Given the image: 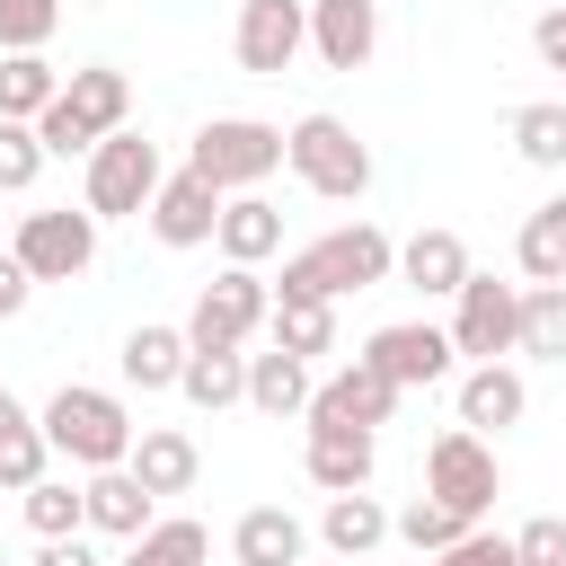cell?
Returning a JSON list of instances; mask_svg holds the SVG:
<instances>
[{
	"label": "cell",
	"instance_id": "23",
	"mask_svg": "<svg viewBox=\"0 0 566 566\" xmlns=\"http://www.w3.org/2000/svg\"><path fill=\"white\" fill-rule=\"evenodd\" d=\"M248 407L256 416H310V363L301 354H248Z\"/></svg>",
	"mask_w": 566,
	"mask_h": 566
},
{
	"label": "cell",
	"instance_id": "34",
	"mask_svg": "<svg viewBox=\"0 0 566 566\" xmlns=\"http://www.w3.org/2000/svg\"><path fill=\"white\" fill-rule=\"evenodd\" d=\"M133 548H142L150 566H203V557H212V531H203V522H186V513H168V522H150Z\"/></svg>",
	"mask_w": 566,
	"mask_h": 566
},
{
	"label": "cell",
	"instance_id": "1",
	"mask_svg": "<svg viewBox=\"0 0 566 566\" xmlns=\"http://www.w3.org/2000/svg\"><path fill=\"white\" fill-rule=\"evenodd\" d=\"M389 274H398L389 230L345 221V230H327V239H310V248L283 256V292H274V301H336V292H371V283H389Z\"/></svg>",
	"mask_w": 566,
	"mask_h": 566
},
{
	"label": "cell",
	"instance_id": "18",
	"mask_svg": "<svg viewBox=\"0 0 566 566\" xmlns=\"http://www.w3.org/2000/svg\"><path fill=\"white\" fill-rule=\"evenodd\" d=\"M522 407H531V389H522L513 363H469L460 371V424L469 433H504V424H522Z\"/></svg>",
	"mask_w": 566,
	"mask_h": 566
},
{
	"label": "cell",
	"instance_id": "13",
	"mask_svg": "<svg viewBox=\"0 0 566 566\" xmlns=\"http://www.w3.org/2000/svg\"><path fill=\"white\" fill-rule=\"evenodd\" d=\"M363 363L371 371H389L398 389H433V380H451V327H433V318H407V327H380L371 345H363Z\"/></svg>",
	"mask_w": 566,
	"mask_h": 566
},
{
	"label": "cell",
	"instance_id": "8",
	"mask_svg": "<svg viewBox=\"0 0 566 566\" xmlns=\"http://www.w3.org/2000/svg\"><path fill=\"white\" fill-rule=\"evenodd\" d=\"M9 256L35 274V283H71V274H88L97 265V212L80 203H53V212H27L18 221V239H9Z\"/></svg>",
	"mask_w": 566,
	"mask_h": 566
},
{
	"label": "cell",
	"instance_id": "43",
	"mask_svg": "<svg viewBox=\"0 0 566 566\" xmlns=\"http://www.w3.org/2000/svg\"><path fill=\"white\" fill-rule=\"evenodd\" d=\"M18 424H35V416H27V407H18L9 389H0V433H18Z\"/></svg>",
	"mask_w": 566,
	"mask_h": 566
},
{
	"label": "cell",
	"instance_id": "26",
	"mask_svg": "<svg viewBox=\"0 0 566 566\" xmlns=\"http://www.w3.org/2000/svg\"><path fill=\"white\" fill-rule=\"evenodd\" d=\"M53 97H62V71L44 53H0V115L9 124H35Z\"/></svg>",
	"mask_w": 566,
	"mask_h": 566
},
{
	"label": "cell",
	"instance_id": "5",
	"mask_svg": "<svg viewBox=\"0 0 566 566\" xmlns=\"http://www.w3.org/2000/svg\"><path fill=\"white\" fill-rule=\"evenodd\" d=\"M283 168H292L310 195H327V203H354V195L371 186V150L354 142L345 115H301V124L283 133Z\"/></svg>",
	"mask_w": 566,
	"mask_h": 566
},
{
	"label": "cell",
	"instance_id": "15",
	"mask_svg": "<svg viewBox=\"0 0 566 566\" xmlns=\"http://www.w3.org/2000/svg\"><path fill=\"white\" fill-rule=\"evenodd\" d=\"M310 44L327 71H363L380 53V0H310Z\"/></svg>",
	"mask_w": 566,
	"mask_h": 566
},
{
	"label": "cell",
	"instance_id": "36",
	"mask_svg": "<svg viewBox=\"0 0 566 566\" xmlns=\"http://www.w3.org/2000/svg\"><path fill=\"white\" fill-rule=\"evenodd\" d=\"M44 460H53V442H44V424H18V433H0V486H44Z\"/></svg>",
	"mask_w": 566,
	"mask_h": 566
},
{
	"label": "cell",
	"instance_id": "31",
	"mask_svg": "<svg viewBox=\"0 0 566 566\" xmlns=\"http://www.w3.org/2000/svg\"><path fill=\"white\" fill-rule=\"evenodd\" d=\"M27 531H35V539H80V531H88V486H71V478L27 486Z\"/></svg>",
	"mask_w": 566,
	"mask_h": 566
},
{
	"label": "cell",
	"instance_id": "30",
	"mask_svg": "<svg viewBox=\"0 0 566 566\" xmlns=\"http://www.w3.org/2000/svg\"><path fill=\"white\" fill-rule=\"evenodd\" d=\"M203 416H221V407H239L248 398V354H186V380H177Z\"/></svg>",
	"mask_w": 566,
	"mask_h": 566
},
{
	"label": "cell",
	"instance_id": "17",
	"mask_svg": "<svg viewBox=\"0 0 566 566\" xmlns=\"http://www.w3.org/2000/svg\"><path fill=\"white\" fill-rule=\"evenodd\" d=\"M159 522V495L133 478V469H88V531H106V539H142Z\"/></svg>",
	"mask_w": 566,
	"mask_h": 566
},
{
	"label": "cell",
	"instance_id": "42",
	"mask_svg": "<svg viewBox=\"0 0 566 566\" xmlns=\"http://www.w3.org/2000/svg\"><path fill=\"white\" fill-rule=\"evenodd\" d=\"M35 566H106V557H97L88 539H44V548H35Z\"/></svg>",
	"mask_w": 566,
	"mask_h": 566
},
{
	"label": "cell",
	"instance_id": "24",
	"mask_svg": "<svg viewBox=\"0 0 566 566\" xmlns=\"http://www.w3.org/2000/svg\"><path fill=\"white\" fill-rule=\"evenodd\" d=\"M301 469H310V486H327V495H363V486H371V433H310Z\"/></svg>",
	"mask_w": 566,
	"mask_h": 566
},
{
	"label": "cell",
	"instance_id": "40",
	"mask_svg": "<svg viewBox=\"0 0 566 566\" xmlns=\"http://www.w3.org/2000/svg\"><path fill=\"white\" fill-rule=\"evenodd\" d=\"M531 44H539V62H548V71H566V0H557V9H539Z\"/></svg>",
	"mask_w": 566,
	"mask_h": 566
},
{
	"label": "cell",
	"instance_id": "10",
	"mask_svg": "<svg viewBox=\"0 0 566 566\" xmlns=\"http://www.w3.org/2000/svg\"><path fill=\"white\" fill-rule=\"evenodd\" d=\"M398 416V380L389 371H371L363 354L336 371V380H318L310 389V433H380Z\"/></svg>",
	"mask_w": 566,
	"mask_h": 566
},
{
	"label": "cell",
	"instance_id": "21",
	"mask_svg": "<svg viewBox=\"0 0 566 566\" xmlns=\"http://www.w3.org/2000/svg\"><path fill=\"white\" fill-rule=\"evenodd\" d=\"M212 239H221V256H230V265H256V256H274V248H283V212H274L265 195H230Z\"/></svg>",
	"mask_w": 566,
	"mask_h": 566
},
{
	"label": "cell",
	"instance_id": "12",
	"mask_svg": "<svg viewBox=\"0 0 566 566\" xmlns=\"http://www.w3.org/2000/svg\"><path fill=\"white\" fill-rule=\"evenodd\" d=\"M301 44H310V0H239V35H230L239 71L283 80L301 62Z\"/></svg>",
	"mask_w": 566,
	"mask_h": 566
},
{
	"label": "cell",
	"instance_id": "35",
	"mask_svg": "<svg viewBox=\"0 0 566 566\" xmlns=\"http://www.w3.org/2000/svg\"><path fill=\"white\" fill-rule=\"evenodd\" d=\"M53 27H62V0H0V53H44Z\"/></svg>",
	"mask_w": 566,
	"mask_h": 566
},
{
	"label": "cell",
	"instance_id": "29",
	"mask_svg": "<svg viewBox=\"0 0 566 566\" xmlns=\"http://www.w3.org/2000/svg\"><path fill=\"white\" fill-rule=\"evenodd\" d=\"M265 336H274V354H327L336 345V301H274V318H265Z\"/></svg>",
	"mask_w": 566,
	"mask_h": 566
},
{
	"label": "cell",
	"instance_id": "27",
	"mask_svg": "<svg viewBox=\"0 0 566 566\" xmlns=\"http://www.w3.org/2000/svg\"><path fill=\"white\" fill-rule=\"evenodd\" d=\"M513 354L566 363V283H522V336H513Z\"/></svg>",
	"mask_w": 566,
	"mask_h": 566
},
{
	"label": "cell",
	"instance_id": "20",
	"mask_svg": "<svg viewBox=\"0 0 566 566\" xmlns=\"http://www.w3.org/2000/svg\"><path fill=\"white\" fill-rule=\"evenodd\" d=\"M301 548H310V531H301L283 504H256V513H239V531H230V557H239V566H301Z\"/></svg>",
	"mask_w": 566,
	"mask_h": 566
},
{
	"label": "cell",
	"instance_id": "32",
	"mask_svg": "<svg viewBox=\"0 0 566 566\" xmlns=\"http://www.w3.org/2000/svg\"><path fill=\"white\" fill-rule=\"evenodd\" d=\"M469 531H478V522H469V513H451L442 495H416V504L398 513V539H407L416 557H442V548H460Z\"/></svg>",
	"mask_w": 566,
	"mask_h": 566
},
{
	"label": "cell",
	"instance_id": "4",
	"mask_svg": "<svg viewBox=\"0 0 566 566\" xmlns=\"http://www.w3.org/2000/svg\"><path fill=\"white\" fill-rule=\"evenodd\" d=\"M195 177H212L221 195H256L274 168H283V124H256V115H212L186 150Z\"/></svg>",
	"mask_w": 566,
	"mask_h": 566
},
{
	"label": "cell",
	"instance_id": "3",
	"mask_svg": "<svg viewBox=\"0 0 566 566\" xmlns=\"http://www.w3.org/2000/svg\"><path fill=\"white\" fill-rule=\"evenodd\" d=\"M124 115H133V80H124L115 62H88V71H71L62 97L35 115V142H44V159H88L106 133H124Z\"/></svg>",
	"mask_w": 566,
	"mask_h": 566
},
{
	"label": "cell",
	"instance_id": "14",
	"mask_svg": "<svg viewBox=\"0 0 566 566\" xmlns=\"http://www.w3.org/2000/svg\"><path fill=\"white\" fill-rule=\"evenodd\" d=\"M221 186L212 177H195V168H177V177H159V195H150V230L168 239V248H203L212 230H221Z\"/></svg>",
	"mask_w": 566,
	"mask_h": 566
},
{
	"label": "cell",
	"instance_id": "28",
	"mask_svg": "<svg viewBox=\"0 0 566 566\" xmlns=\"http://www.w3.org/2000/svg\"><path fill=\"white\" fill-rule=\"evenodd\" d=\"M513 256H522V274H531V283H566V195H548V203L522 221Z\"/></svg>",
	"mask_w": 566,
	"mask_h": 566
},
{
	"label": "cell",
	"instance_id": "38",
	"mask_svg": "<svg viewBox=\"0 0 566 566\" xmlns=\"http://www.w3.org/2000/svg\"><path fill=\"white\" fill-rule=\"evenodd\" d=\"M513 557H522V566H566V522H557V513L522 522V531H513Z\"/></svg>",
	"mask_w": 566,
	"mask_h": 566
},
{
	"label": "cell",
	"instance_id": "2",
	"mask_svg": "<svg viewBox=\"0 0 566 566\" xmlns=\"http://www.w3.org/2000/svg\"><path fill=\"white\" fill-rule=\"evenodd\" d=\"M35 424H44V442H53L71 469H124L133 442H142V424L124 416V398H115V389H88V380H62Z\"/></svg>",
	"mask_w": 566,
	"mask_h": 566
},
{
	"label": "cell",
	"instance_id": "33",
	"mask_svg": "<svg viewBox=\"0 0 566 566\" xmlns=\"http://www.w3.org/2000/svg\"><path fill=\"white\" fill-rule=\"evenodd\" d=\"M513 150H522L531 168H566V97L513 106Z\"/></svg>",
	"mask_w": 566,
	"mask_h": 566
},
{
	"label": "cell",
	"instance_id": "9",
	"mask_svg": "<svg viewBox=\"0 0 566 566\" xmlns=\"http://www.w3.org/2000/svg\"><path fill=\"white\" fill-rule=\"evenodd\" d=\"M513 336H522V283L469 274L460 301H451V354H469V363H504Z\"/></svg>",
	"mask_w": 566,
	"mask_h": 566
},
{
	"label": "cell",
	"instance_id": "41",
	"mask_svg": "<svg viewBox=\"0 0 566 566\" xmlns=\"http://www.w3.org/2000/svg\"><path fill=\"white\" fill-rule=\"evenodd\" d=\"M27 292H35V274H27L18 256H0V318H18V310H27Z\"/></svg>",
	"mask_w": 566,
	"mask_h": 566
},
{
	"label": "cell",
	"instance_id": "16",
	"mask_svg": "<svg viewBox=\"0 0 566 566\" xmlns=\"http://www.w3.org/2000/svg\"><path fill=\"white\" fill-rule=\"evenodd\" d=\"M478 265H469V248H460V230H416L407 248H398V283L407 292H424V301H460V283H469Z\"/></svg>",
	"mask_w": 566,
	"mask_h": 566
},
{
	"label": "cell",
	"instance_id": "44",
	"mask_svg": "<svg viewBox=\"0 0 566 566\" xmlns=\"http://www.w3.org/2000/svg\"><path fill=\"white\" fill-rule=\"evenodd\" d=\"M115 566H150V557H142V548H124V557H115Z\"/></svg>",
	"mask_w": 566,
	"mask_h": 566
},
{
	"label": "cell",
	"instance_id": "7",
	"mask_svg": "<svg viewBox=\"0 0 566 566\" xmlns=\"http://www.w3.org/2000/svg\"><path fill=\"white\" fill-rule=\"evenodd\" d=\"M159 142H142V133H106L97 150H88V212L97 221H124V212H150V195H159Z\"/></svg>",
	"mask_w": 566,
	"mask_h": 566
},
{
	"label": "cell",
	"instance_id": "37",
	"mask_svg": "<svg viewBox=\"0 0 566 566\" xmlns=\"http://www.w3.org/2000/svg\"><path fill=\"white\" fill-rule=\"evenodd\" d=\"M44 177V142H35V124H9L0 115V195H27Z\"/></svg>",
	"mask_w": 566,
	"mask_h": 566
},
{
	"label": "cell",
	"instance_id": "22",
	"mask_svg": "<svg viewBox=\"0 0 566 566\" xmlns=\"http://www.w3.org/2000/svg\"><path fill=\"white\" fill-rule=\"evenodd\" d=\"M186 354H195V345H186V327H133L115 363H124V380H133V389H177V380H186Z\"/></svg>",
	"mask_w": 566,
	"mask_h": 566
},
{
	"label": "cell",
	"instance_id": "19",
	"mask_svg": "<svg viewBox=\"0 0 566 566\" xmlns=\"http://www.w3.org/2000/svg\"><path fill=\"white\" fill-rule=\"evenodd\" d=\"M124 469H133L150 495H186V486H195V469H203V451H195L177 424H150V433L133 442V460H124Z\"/></svg>",
	"mask_w": 566,
	"mask_h": 566
},
{
	"label": "cell",
	"instance_id": "39",
	"mask_svg": "<svg viewBox=\"0 0 566 566\" xmlns=\"http://www.w3.org/2000/svg\"><path fill=\"white\" fill-rule=\"evenodd\" d=\"M424 566H522V557H513V539H495V531H469L460 548H442V557H424Z\"/></svg>",
	"mask_w": 566,
	"mask_h": 566
},
{
	"label": "cell",
	"instance_id": "25",
	"mask_svg": "<svg viewBox=\"0 0 566 566\" xmlns=\"http://www.w3.org/2000/svg\"><path fill=\"white\" fill-rule=\"evenodd\" d=\"M389 531H398V522H389L371 495H327V513H318V539H327L336 557H371Z\"/></svg>",
	"mask_w": 566,
	"mask_h": 566
},
{
	"label": "cell",
	"instance_id": "6",
	"mask_svg": "<svg viewBox=\"0 0 566 566\" xmlns=\"http://www.w3.org/2000/svg\"><path fill=\"white\" fill-rule=\"evenodd\" d=\"M265 318H274V292L256 283V265H221V274L195 292L186 345H195V354H239V345H248Z\"/></svg>",
	"mask_w": 566,
	"mask_h": 566
},
{
	"label": "cell",
	"instance_id": "11",
	"mask_svg": "<svg viewBox=\"0 0 566 566\" xmlns=\"http://www.w3.org/2000/svg\"><path fill=\"white\" fill-rule=\"evenodd\" d=\"M495 451H486V433H469V424H451V433H433V451H424V495H442L451 513H486L495 504Z\"/></svg>",
	"mask_w": 566,
	"mask_h": 566
}]
</instances>
